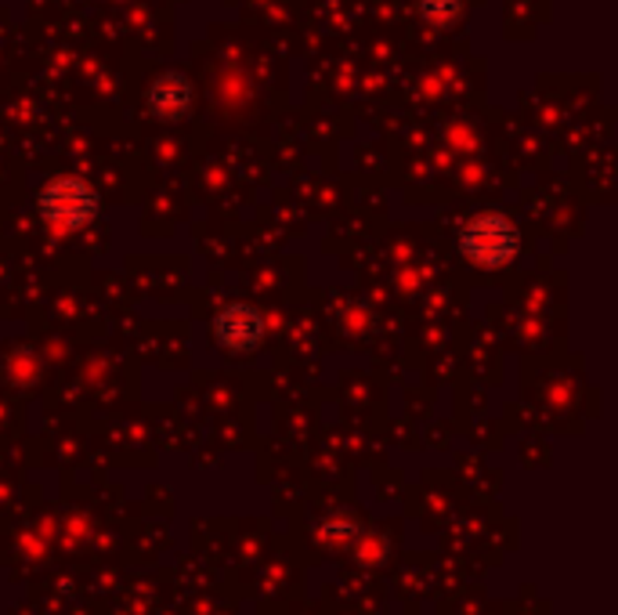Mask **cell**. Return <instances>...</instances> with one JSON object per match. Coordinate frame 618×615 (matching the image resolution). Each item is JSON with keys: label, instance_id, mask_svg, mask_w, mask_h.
<instances>
[{"label": "cell", "instance_id": "cell-6", "mask_svg": "<svg viewBox=\"0 0 618 615\" xmlns=\"http://www.w3.org/2000/svg\"><path fill=\"white\" fill-rule=\"evenodd\" d=\"M326 532H333V536H359V525H343V522H333Z\"/></svg>", "mask_w": 618, "mask_h": 615}, {"label": "cell", "instance_id": "cell-2", "mask_svg": "<svg viewBox=\"0 0 618 615\" xmlns=\"http://www.w3.org/2000/svg\"><path fill=\"white\" fill-rule=\"evenodd\" d=\"M37 211L51 228L76 232V228H87L94 217H99L102 199L84 177H51V182L40 188Z\"/></svg>", "mask_w": 618, "mask_h": 615}, {"label": "cell", "instance_id": "cell-4", "mask_svg": "<svg viewBox=\"0 0 618 615\" xmlns=\"http://www.w3.org/2000/svg\"><path fill=\"white\" fill-rule=\"evenodd\" d=\"M148 109L159 120H182L192 109V84L182 73H163L153 88H148Z\"/></svg>", "mask_w": 618, "mask_h": 615}, {"label": "cell", "instance_id": "cell-1", "mask_svg": "<svg viewBox=\"0 0 618 615\" xmlns=\"http://www.w3.org/2000/svg\"><path fill=\"white\" fill-rule=\"evenodd\" d=\"M460 254L463 262H471L485 271H499V268H511L521 254V232L506 214L499 211H485L471 217L463 228H460Z\"/></svg>", "mask_w": 618, "mask_h": 615}, {"label": "cell", "instance_id": "cell-3", "mask_svg": "<svg viewBox=\"0 0 618 615\" xmlns=\"http://www.w3.org/2000/svg\"><path fill=\"white\" fill-rule=\"evenodd\" d=\"M265 334H268L265 316H260L254 305H246V300H231V305H225L214 319V340L231 355L257 351Z\"/></svg>", "mask_w": 618, "mask_h": 615}, {"label": "cell", "instance_id": "cell-5", "mask_svg": "<svg viewBox=\"0 0 618 615\" xmlns=\"http://www.w3.org/2000/svg\"><path fill=\"white\" fill-rule=\"evenodd\" d=\"M420 16L431 25H452L463 16V0H420Z\"/></svg>", "mask_w": 618, "mask_h": 615}]
</instances>
